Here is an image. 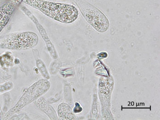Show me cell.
Segmentation results:
<instances>
[{
	"label": "cell",
	"instance_id": "obj_7",
	"mask_svg": "<svg viewBox=\"0 0 160 120\" xmlns=\"http://www.w3.org/2000/svg\"><path fill=\"white\" fill-rule=\"evenodd\" d=\"M1 10L5 14L10 16L13 13L14 9L12 5L6 3L2 6Z\"/></svg>",
	"mask_w": 160,
	"mask_h": 120
},
{
	"label": "cell",
	"instance_id": "obj_4",
	"mask_svg": "<svg viewBox=\"0 0 160 120\" xmlns=\"http://www.w3.org/2000/svg\"><path fill=\"white\" fill-rule=\"evenodd\" d=\"M57 113L60 119H76L75 116L70 106L65 102L60 104L58 107Z\"/></svg>",
	"mask_w": 160,
	"mask_h": 120
},
{
	"label": "cell",
	"instance_id": "obj_2",
	"mask_svg": "<svg viewBox=\"0 0 160 120\" xmlns=\"http://www.w3.org/2000/svg\"><path fill=\"white\" fill-rule=\"evenodd\" d=\"M37 35L31 32L12 33L4 38L0 43L3 48L16 50H22L31 48L38 43Z\"/></svg>",
	"mask_w": 160,
	"mask_h": 120
},
{
	"label": "cell",
	"instance_id": "obj_10",
	"mask_svg": "<svg viewBox=\"0 0 160 120\" xmlns=\"http://www.w3.org/2000/svg\"><path fill=\"white\" fill-rule=\"evenodd\" d=\"M23 0H11L12 3L15 5L20 4Z\"/></svg>",
	"mask_w": 160,
	"mask_h": 120
},
{
	"label": "cell",
	"instance_id": "obj_5",
	"mask_svg": "<svg viewBox=\"0 0 160 120\" xmlns=\"http://www.w3.org/2000/svg\"><path fill=\"white\" fill-rule=\"evenodd\" d=\"M37 104L39 108L45 113L51 119H57L58 117L54 109L49 105L43 98H41L37 101Z\"/></svg>",
	"mask_w": 160,
	"mask_h": 120
},
{
	"label": "cell",
	"instance_id": "obj_9",
	"mask_svg": "<svg viewBox=\"0 0 160 120\" xmlns=\"http://www.w3.org/2000/svg\"><path fill=\"white\" fill-rule=\"evenodd\" d=\"M82 107L81 104L78 102H75L74 106L72 110L74 113L78 114L82 112Z\"/></svg>",
	"mask_w": 160,
	"mask_h": 120
},
{
	"label": "cell",
	"instance_id": "obj_8",
	"mask_svg": "<svg viewBox=\"0 0 160 120\" xmlns=\"http://www.w3.org/2000/svg\"><path fill=\"white\" fill-rule=\"evenodd\" d=\"M38 68L42 75L45 78L49 79L50 76L47 68L44 64L42 63L38 64Z\"/></svg>",
	"mask_w": 160,
	"mask_h": 120
},
{
	"label": "cell",
	"instance_id": "obj_1",
	"mask_svg": "<svg viewBox=\"0 0 160 120\" xmlns=\"http://www.w3.org/2000/svg\"><path fill=\"white\" fill-rule=\"evenodd\" d=\"M23 1L48 17L61 23H72L78 16V10L72 5L42 0H23Z\"/></svg>",
	"mask_w": 160,
	"mask_h": 120
},
{
	"label": "cell",
	"instance_id": "obj_3",
	"mask_svg": "<svg viewBox=\"0 0 160 120\" xmlns=\"http://www.w3.org/2000/svg\"><path fill=\"white\" fill-rule=\"evenodd\" d=\"M82 10L86 19L97 30L103 32L107 30L109 25L108 20L99 10L92 6L88 5Z\"/></svg>",
	"mask_w": 160,
	"mask_h": 120
},
{
	"label": "cell",
	"instance_id": "obj_6",
	"mask_svg": "<svg viewBox=\"0 0 160 120\" xmlns=\"http://www.w3.org/2000/svg\"><path fill=\"white\" fill-rule=\"evenodd\" d=\"M10 19L9 16L5 14L0 10V33L8 24Z\"/></svg>",
	"mask_w": 160,
	"mask_h": 120
}]
</instances>
